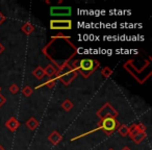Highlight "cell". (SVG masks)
I'll return each instance as SVG.
<instances>
[{"mask_svg": "<svg viewBox=\"0 0 152 150\" xmlns=\"http://www.w3.org/2000/svg\"><path fill=\"white\" fill-rule=\"evenodd\" d=\"M117 126H118V122H117L116 119L112 116H106L102 120L101 125L99 126V129H103L106 135H110L117 128Z\"/></svg>", "mask_w": 152, "mask_h": 150, "instance_id": "1", "label": "cell"}, {"mask_svg": "<svg viewBox=\"0 0 152 150\" xmlns=\"http://www.w3.org/2000/svg\"><path fill=\"white\" fill-rule=\"evenodd\" d=\"M72 28L71 20H51L50 29L53 30H68Z\"/></svg>", "mask_w": 152, "mask_h": 150, "instance_id": "2", "label": "cell"}, {"mask_svg": "<svg viewBox=\"0 0 152 150\" xmlns=\"http://www.w3.org/2000/svg\"><path fill=\"white\" fill-rule=\"evenodd\" d=\"M72 13V9L70 7H52L50 9V15L54 17H63L70 16Z\"/></svg>", "mask_w": 152, "mask_h": 150, "instance_id": "3", "label": "cell"}, {"mask_svg": "<svg viewBox=\"0 0 152 150\" xmlns=\"http://www.w3.org/2000/svg\"><path fill=\"white\" fill-rule=\"evenodd\" d=\"M96 64V61H94L93 59H81L78 63V68L80 70L85 72H92L93 70H95L97 67H94V65Z\"/></svg>", "mask_w": 152, "mask_h": 150, "instance_id": "4", "label": "cell"}, {"mask_svg": "<svg viewBox=\"0 0 152 150\" xmlns=\"http://www.w3.org/2000/svg\"><path fill=\"white\" fill-rule=\"evenodd\" d=\"M75 74H76L75 71H73V70H69V71L66 72V73H64V74H61V75H59L58 78L61 79V80L63 81V83H65V85H68V83H71L72 79H73L74 77H75Z\"/></svg>", "mask_w": 152, "mask_h": 150, "instance_id": "5", "label": "cell"}, {"mask_svg": "<svg viewBox=\"0 0 152 150\" xmlns=\"http://www.w3.org/2000/svg\"><path fill=\"white\" fill-rule=\"evenodd\" d=\"M48 140L53 144V145H56V144H58L59 142L63 140V137H61L57 131H52V132L49 135Z\"/></svg>", "mask_w": 152, "mask_h": 150, "instance_id": "6", "label": "cell"}, {"mask_svg": "<svg viewBox=\"0 0 152 150\" xmlns=\"http://www.w3.org/2000/svg\"><path fill=\"white\" fill-rule=\"evenodd\" d=\"M19 125H20V122L16 120L15 118H11L7 123H5V126H7L11 131H15L16 129L19 127Z\"/></svg>", "mask_w": 152, "mask_h": 150, "instance_id": "7", "label": "cell"}, {"mask_svg": "<svg viewBox=\"0 0 152 150\" xmlns=\"http://www.w3.org/2000/svg\"><path fill=\"white\" fill-rule=\"evenodd\" d=\"M131 139L133 140V141L135 142L137 144L141 143L142 141H143L144 139L146 138V132H141V131H137V132L132 133V135H130Z\"/></svg>", "mask_w": 152, "mask_h": 150, "instance_id": "8", "label": "cell"}, {"mask_svg": "<svg viewBox=\"0 0 152 150\" xmlns=\"http://www.w3.org/2000/svg\"><path fill=\"white\" fill-rule=\"evenodd\" d=\"M26 125H27V127L29 129H31V130H34L36 128H38V126H39V121L37 120L36 118L31 117V118H29L27 121H26Z\"/></svg>", "mask_w": 152, "mask_h": 150, "instance_id": "9", "label": "cell"}, {"mask_svg": "<svg viewBox=\"0 0 152 150\" xmlns=\"http://www.w3.org/2000/svg\"><path fill=\"white\" fill-rule=\"evenodd\" d=\"M44 72H45V75H47L48 77H52L56 74L57 71H56V68H55L53 65H48L46 68H45Z\"/></svg>", "mask_w": 152, "mask_h": 150, "instance_id": "10", "label": "cell"}, {"mask_svg": "<svg viewBox=\"0 0 152 150\" xmlns=\"http://www.w3.org/2000/svg\"><path fill=\"white\" fill-rule=\"evenodd\" d=\"M32 74H34V76L36 77L37 79H42V78H44V76H45L44 69H43L42 67H38L36 70H34Z\"/></svg>", "mask_w": 152, "mask_h": 150, "instance_id": "11", "label": "cell"}, {"mask_svg": "<svg viewBox=\"0 0 152 150\" xmlns=\"http://www.w3.org/2000/svg\"><path fill=\"white\" fill-rule=\"evenodd\" d=\"M34 25H32L31 23H25L23 26H22V30H23L24 32H25L26 34H31L32 31H34Z\"/></svg>", "mask_w": 152, "mask_h": 150, "instance_id": "12", "label": "cell"}, {"mask_svg": "<svg viewBox=\"0 0 152 150\" xmlns=\"http://www.w3.org/2000/svg\"><path fill=\"white\" fill-rule=\"evenodd\" d=\"M118 131L122 137H126L127 135H129V127H127L126 125H121L119 127Z\"/></svg>", "mask_w": 152, "mask_h": 150, "instance_id": "13", "label": "cell"}, {"mask_svg": "<svg viewBox=\"0 0 152 150\" xmlns=\"http://www.w3.org/2000/svg\"><path fill=\"white\" fill-rule=\"evenodd\" d=\"M61 108H63L65 110H67V112H69V110H71L72 108H73V103L71 102V100L66 99L65 101L61 103Z\"/></svg>", "mask_w": 152, "mask_h": 150, "instance_id": "14", "label": "cell"}, {"mask_svg": "<svg viewBox=\"0 0 152 150\" xmlns=\"http://www.w3.org/2000/svg\"><path fill=\"white\" fill-rule=\"evenodd\" d=\"M101 74L103 75L104 77H110V75L113 74V70L110 69V68H108V67H105V68H103V69L101 70Z\"/></svg>", "mask_w": 152, "mask_h": 150, "instance_id": "15", "label": "cell"}, {"mask_svg": "<svg viewBox=\"0 0 152 150\" xmlns=\"http://www.w3.org/2000/svg\"><path fill=\"white\" fill-rule=\"evenodd\" d=\"M22 92H23V94H24V96H26V97H29L30 95L32 94V89L30 87H25V88H23V90H22Z\"/></svg>", "mask_w": 152, "mask_h": 150, "instance_id": "16", "label": "cell"}, {"mask_svg": "<svg viewBox=\"0 0 152 150\" xmlns=\"http://www.w3.org/2000/svg\"><path fill=\"white\" fill-rule=\"evenodd\" d=\"M10 92L13 94H16L19 92V87H18L17 85H12L11 87H10Z\"/></svg>", "mask_w": 152, "mask_h": 150, "instance_id": "17", "label": "cell"}, {"mask_svg": "<svg viewBox=\"0 0 152 150\" xmlns=\"http://www.w3.org/2000/svg\"><path fill=\"white\" fill-rule=\"evenodd\" d=\"M137 131L145 132V131H146V126H145V125H143V124H139V125H137Z\"/></svg>", "mask_w": 152, "mask_h": 150, "instance_id": "18", "label": "cell"}, {"mask_svg": "<svg viewBox=\"0 0 152 150\" xmlns=\"http://www.w3.org/2000/svg\"><path fill=\"white\" fill-rule=\"evenodd\" d=\"M5 101H7L5 97H4L3 95H1V94H0V106H2L3 104L5 103Z\"/></svg>", "mask_w": 152, "mask_h": 150, "instance_id": "19", "label": "cell"}, {"mask_svg": "<svg viewBox=\"0 0 152 150\" xmlns=\"http://www.w3.org/2000/svg\"><path fill=\"white\" fill-rule=\"evenodd\" d=\"M5 21V16L2 13H0V24H2Z\"/></svg>", "mask_w": 152, "mask_h": 150, "instance_id": "20", "label": "cell"}, {"mask_svg": "<svg viewBox=\"0 0 152 150\" xmlns=\"http://www.w3.org/2000/svg\"><path fill=\"white\" fill-rule=\"evenodd\" d=\"M4 50V47L2 46V45L0 44V53H2V51Z\"/></svg>", "mask_w": 152, "mask_h": 150, "instance_id": "21", "label": "cell"}, {"mask_svg": "<svg viewBox=\"0 0 152 150\" xmlns=\"http://www.w3.org/2000/svg\"><path fill=\"white\" fill-rule=\"evenodd\" d=\"M122 150H130V148H128V147H124Z\"/></svg>", "mask_w": 152, "mask_h": 150, "instance_id": "22", "label": "cell"}, {"mask_svg": "<svg viewBox=\"0 0 152 150\" xmlns=\"http://www.w3.org/2000/svg\"><path fill=\"white\" fill-rule=\"evenodd\" d=\"M0 150H4V148H3V147H2V146H1V145H0Z\"/></svg>", "mask_w": 152, "mask_h": 150, "instance_id": "23", "label": "cell"}, {"mask_svg": "<svg viewBox=\"0 0 152 150\" xmlns=\"http://www.w3.org/2000/svg\"><path fill=\"white\" fill-rule=\"evenodd\" d=\"M110 150H114V149H110Z\"/></svg>", "mask_w": 152, "mask_h": 150, "instance_id": "24", "label": "cell"}]
</instances>
